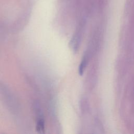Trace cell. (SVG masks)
I'll return each mask as SVG.
<instances>
[{"mask_svg": "<svg viewBox=\"0 0 134 134\" xmlns=\"http://www.w3.org/2000/svg\"><path fill=\"white\" fill-rule=\"evenodd\" d=\"M87 58L85 57L82 61L81 62V64L79 66V74L80 75H82L83 73V72L86 66L87 63Z\"/></svg>", "mask_w": 134, "mask_h": 134, "instance_id": "obj_2", "label": "cell"}, {"mask_svg": "<svg viewBox=\"0 0 134 134\" xmlns=\"http://www.w3.org/2000/svg\"><path fill=\"white\" fill-rule=\"evenodd\" d=\"M36 130L39 133H42L44 130V122L43 119L39 118L37 123Z\"/></svg>", "mask_w": 134, "mask_h": 134, "instance_id": "obj_1", "label": "cell"}]
</instances>
